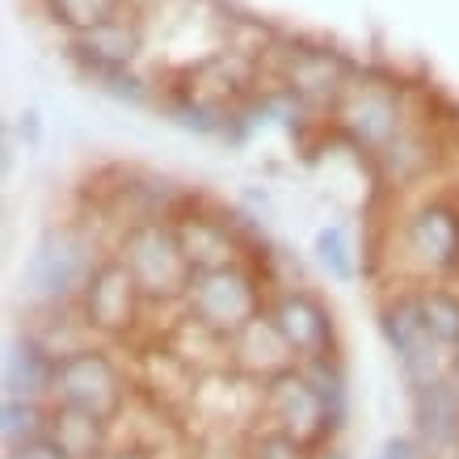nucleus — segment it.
Returning <instances> with one entry per match:
<instances>
[{"mask_svg": "<svg viewBox=\"0 0 459 459\" xmlns=\"http://www.w3.org/2000/svg\"><path fill=\"white\" fill-rule=\"evenodd\" d=\"M181 316L190 329L207 333L211 342H232V337L265 312L262 307V287L245 262L220 265V270H195L181 295Z\"/></svg>", "mask_w": 459, "mask_h": 459, "instance_id": "obj_1", "label": "nucleus"}, {"mask_svg": "<svg viewBox=\"0 0 459 459\" xmlns=\"http://www.w3.org/2000/svg\"><path fill=\"white\" fill-rule=\"evenodd\" d=\"M114 257L131 270V279L140 282L148 304H181L186 282H190V262L181 253L178 228L173 220H140L126 223L114 240Z\"/></svg>", "mask_w": 459, "mask_h": 459, "instance_id": "obj_2", "label": "nucleus"}, {"mask_svg": "<svg viewBox=\"0 0 459 459\" xmlns=\"http://www.w3.org/2000/svg\"><path fill=\"white\" fill-rule=\"evenodd\" d=\"M51 404L81 409L101 421H114L126 409V376L106 346H81L56 359Z\"/></svg>", "mask_w": 459, "mask_h": 459, "instance_id": "obj_3", "label": "nucleus"}, {"mask_svg": "<svg viewBox=\"0 0 459 459\" xmlns=\"http://www.w3.org/2000/svg\"><path fill=\"white\" fill-rule=\"evenodd\" d=\"M379 329H384V337H388L392 354H396V362H401L404 384H409L413 392L426 388V384L446 379L455 354L434 342L430 325H426V316H421L418 291L392 295L388 304H384V312H379Z\"/></svg>", "mask_w": 459, "mask_h": 459, "instance_id": "obj_4", "label": "nucleus"}, {"mask_svg": "<svg viewBox=\"0 0 459 459\" xmlns=\"http://www.w3.org/2000/svg\"><path fill=\"white\" fill-rule=\"evenodd\" d=\"M257 409H262L265 426L291 434L307 446H320L329 434H337L333 418H329V409L320 401V392L312 388L304 367H287L282 376L265 379L257 388Z\"/></svg>", "mask_w": 459, "mask_h": 459, "instance_id": "obj_5", "label": "nucleus"}, {"mask_svg": "<svg viewBox=\"0 0 459 459\" xmlns=\"http://www.w3.org/2000/svg\"><path fill=\"white\" fill-rule=\"evenodd\" d=\"M76 304H81V320L89 325V333L98 337H126L143 320V312L152 307L143 299L140 282L131 279V270L114 253L93 265Z\"/></svg>", "mask_w": 459, "mask_h": 459, "instance_id": "obj_6", "label": "nucleus"}, {"mask_svg": "<svg viewBox=\"0 0 459 459\" xmlns=\"http://www.w3.org/2000/svg\"><path fill=\"white\" fill-rule=\"evenodd\" d=\"M337 123H342V131H346L350 140L359 143V148H367L376 160L409 131L401 93L392 84H376V81L350 84L346 98L337 101Z\"/></svg>", "mask_w": 459, "mask_h": 459, "instance_id": "obj_7", "label": "nucleus"}, {"mask_svg": "<svg viewBox=\"0 0 459 459\" xmlns=\"http://www.w3.org/2000/svg\"><path fill=\"white\" fill-rule=\"evenodd\" d=\"M404 253L430 279L459 274V207L446 198H430L404 220Z\"/></svg>", "mask_w": 459, "mask_h": 459, "instance_id": "obj_8", "label": "nucleus"}, {"mask_svg": "<svg viewBox=\"0 0 459 459\" xmlns=\"http://www.w3.org/2000/svg\"><path fill=\"white\" fill-rule=\"evenodd\" d=\"M265 312H270L274 329L282 333V342L291 346V354L299 362L337 354V350H333V337H337L333 312L320 304L312 291H279L274 299H270V307H265Z\"/></svg>", "mask_w": 459, "mask_h": 459, "instance_id": "obj_9", "label": "nucleus"}, {"mask_svg": "<svg viewBox=\"0 0 459 459\" xmlns=\"http://www.w3.org/2000/svg\"><path fill=\"white\" fill-rule=\"evenodd\" d=\"M173 228H178L181 253H186L190 270H220V265L240 262L237 220L211 215V211H181Z\"/></svg>", "mask_w": 459, "mask_h": 459, "instance_id": "obj_10", "label": "nucleus"}, {"mask_svg": "<svg viewBox=\"0 0 459 459\" xmlns=\"http://www.w3.org/2000/svg\"><path fill=\"white\" fill-rule=\"evenodd\" d=\"M228 362L237 367L240 376L257 379V384L282 376L287 367H299V359L291 354V346H287V342H282V333L274 329L270 312H262L257 320H249V325H245V329L228 342Z\"/></svg>", "mask_w": 459, "mask_h": 459, "instance_id": "obj_11", "label": "nucleus"}, {"mask_svg": "<svg viewBox=\"0 0 459 459\" xmlns=\"http://www.w3.org/2000/svg\"><path fill=\"white\" fill-rule=\"evenodd\" d=\"M413 418H418V438L434 459L459 455V392L451 379L426 384L413 392Z\"/></svg>", "mask_w": 459, "mask_h": 459, "instance_id": "obj_12", "label": "nucleus"}, {"mask_svg": "<svg viewBox=\"0 0 459 459\" xmlns=\"http://www.w3.org/2000/svg\"><path fill=\"white\" fill-rule=\"evenodd\" d=\"M72 51L93 76L106 81V76H118V72H131V64L140 56V30L126 26L123 17H110V22L76 34Z\"/></svg>", "mask_w": 459, "mask_h": 459, "instance_id": "obj_13", "label": "nucleus"}, {"mask_svg": "<svg viewBox=\"0 0 459 459\" xmlns=\"http://www.w3.org/2000/svg\"><path fill=\"white\" fill-rule=\"evenodd\" d=\"M282 84L295 98V106H325L346 98V68L329 51H291Z\"/></svg>", "mask_w": 459, "mask_h": 459, "instance_id": "obj_14", "label": "nucleus"}, {"mask_svg": "<svg viewBox=\"0 0 459 459\" xmlns=\"http://www.w3.org/2000/svg\"><path fill=\"white\" fill-rule=\"evenodd\" d=\"M56 354L42 346L39 333H17L4 354V396L17 401H51Z\"/></svg>", "mask_w": 459, "mask_h": 459, "instance_id": "obj_15", "label": "nucleus"}, {"mask_svg": "<svg viewBox=\"0 0 459 459\" xmlns=\"http://www.w3.org/2000/svg\"><path fill=\"white\" fill-rule=\"evenodd\" d=\"M47 430L68 446L72 459H101L114 446L110 421L93 418V413H81V409H64V404H51V426Z\"/></svg>", "mask_w": 459, "mask_h": 459, "instance_id": "obj_16", "label": "nucleus"}, {"mask_svg": "<svg viewBox=\"0 0 459 459\" xmlns=\"http://www.w3.org/2000/svg\"><path fill=\"white\" fill-rule=\"evenodd\" d=\"M418 304H421L426 325H430L434 342L455 354L459 350V291H451L443 282H426V287H418Z\"/></svg>", "mask_w": 459, "mask_h": 459, "instance_id": "obj_17", "label": "nucleus"}, {"mask_svg": "<svg viewBox=\"0 0 459 459\" xmlns=\"http://www.w3.org/2000/svg\"><path fill=\"white\" fill-rule=\"evenodd\" d=\"M299 367L307 371L312 388L320 392V401L329 409L333 426L342 430V426H346V409H350V376H346V367H342V359H337V354H325V359L299 362Z\"/></svg>", "mask_w": 459, "mask_h": 459, "instance_id": "obj_18", "label": "nucleus"}, {"mask_svg": "<svg viewBox=\"0 0 459 459\" xmlns=\"http://www.w3.org/2000/svg\"><path fill=\"white\" fill-rule=\"evenodd\" d=\"M51 426V401H17V396H4V409H0V434H4V446H17L42 434Z\"/></svg>", "mask_w": 459, "mask_h": 459, "instance_id": "obj_19", "label": "nucleus"}, {"mask_svg": "<svg viewBox=\"0 0 459 459\" xmlns=\"http://www.w3.org/2000/svg\"><path fill=\"white\" fill-rule=\"evenodd\" d=\"M312 455H316V446L299 443V438L274 430V426H265V421L245 438V446H240V459H312Z\"/></svg>", "mask_w": 459, "mask_h": 459, "instance_id": "obj_20", "label": "nucleus"}, {"mask_svg": "<svg viewBox=\"0 0 459 459\" xmlns=\"http://www.w3.org/2000/svg\"><path fill=\"white\" fill-rule=\"evenodd\" d=\"M47 4H51L56 22H64L72 34H84V30L110 22L118 9V0H47Z\"/></svg>", "mask_w": 459, "mask_h": 459, "instance_id": "obj_21", "label": "nucleus"}, {"mask_svg": "<svg viewBox=\"0 0 459 459\" xmlns=\"http://www.w3.org/2000/svg\"><path fill=\"white\" fill-rule=\"evenodd\" d=\"M316 257L333 279H342V282L354 279V253H350L346 228H337V223L333 228H320L316 232Z\"/></svg>", "mask_w": 459, "mask_h": 459, "instance_id": "obj_22", "label": "nucleus"}, {"mask_svg": "<svg viewBox=\"0 0 459 459\" xmlns=\"http://www.w3.org/2000/svg\"><path fill=\"white\" fill-rule=\"evenodd\" d=\"M4 459H72V455L56 434L42 430V434H34V438H26V443L4 446Z\"/></svg>", "mask_w": 459, "mask_h": 459, "instance_id": "obj_23", "label": "nucleus"}, {"mask_svg": "<svg viewBox=\"0 0 459 459\" xmlns=\"http://www.w3.org/2000/svg\"><path fill=\"white\" fill-rule=\"evenodd\" d=\"M379 459H430V451L421 446V438H392Z\"/></svg>", "mask_w": 459, "mask_h": 459, "instance_id": "obj_24", "label": "nucleus"}, {"mask_svg": "<svg viewBox=\"0 0 459 459\" xmlns=\"http://www.w3.org/2000/svg\"><path fill=\"white\" fill-rule=\"evenodd\" d=\"M101 459H152V455H148L140 443H126V446H110Z\"/></svg>", "mask_w": 459, "mask_h": 459, "instance_id": "obj_25", "label": "nucleus"}, {"mask_svg": "<svg viewBox=\"0 0 459 459\" xmlns=\"http://www.w3.org/2000/svg\"><path fill=\"white\" fill-rule=\"evenodd\" d=\"M312 459H350L346 451H337V446H316V455Z\"/></svg>", "mask_w": 459, "mask_h": 459, "instance_id": "obj_26", "label": "nucleus"}, {"mask_svg": "<svg viewBox=\"0 0 459 459\" xmlns=\"http://www.w3.org/2000/svg\"><path fill=\"white\" fill-rule=\"evenodd\" d=\"M446 379L455 384V392H459V350H455V359H451V371H446Z\"/></svg>", "mask_w": 459, "mask_h": 459, "instance_id": "obj_27", "label": "nucleus"}]
</instances>
